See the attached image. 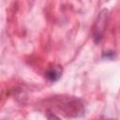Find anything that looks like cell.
I'll list each match as a JSON object with an SVG mask.
<instances>
[{
  "mask_svg": "<svg viewBox=\"0 0 120 120\" xmlns=\"http://www.w3.org/2000/svg\"><path fill=\"white\" fill-rule=\"evenodd\" d=\"M60 107L66 116L77 117L83 114V104L76 98H67L65 100L60 102Z\"/></svg>",
  "mask_w": 120,
  "mask_h": 120,
  "instance_id": "cell-1",
  "label": "cell"
},
{
  "mask_svg": "<svg viewBox=\"0 0 120 120\" xmlns=\"http://www.w3.org/2000/svg\"><path fill=\"white\" fill-rule=\"evenodd\" d=\"M107 18H108V10L103 9L98 14V17L97 19L95 28H94V31H93V37H94L93 38H94V41L96 43H99L100 40L103 38V33H104Z\"/></svg>",
  "mask_w": 120,
  "mask_h": 120,
  "instance_id": "cell-2",
  "label": "cell"
},
{
  "mask_svg": "<svg viewBox=\"0 0 120 120\" xmlns=\"http://www.w3.org/2000/svg\"><path fill=\"white\" fill-rule=\"evenodd\" d=\"M63 73V68L59 65H53L51 68H49L45 72V77L50 82H56L58 81Z\"/></svg>",
  "mask_w": 120,
  "mask_h": 120,
  "instance_id": "cell-3",
  "label": "cell"
},
{
  "mask_svg": "<svg viewBox=\"0 0 120 120\" xmlns=\"http://www.w3.org/2000/svg\"><path fill=\"white\" fill-rule=\"evenodd\" d=\"M46 116H47L48 120H61L58 116H56L54 113H52V112H48L47 114H46Z\"/></svg>",
  "mask_w": 120,
  "mask_h": 120,
  "instance_id": "cell-4",
  "label": "cell"
},
{
  "mask_svg": "<svg viewBox=\"0 0 120 120\" xmlns=\"http://www.w3.org/2000/svg\"><path fill=\"white\" fill-rule=\"evenodd\" d=\"M102 57H105V58H109V59H112L114 57V52L112 51H109V52H104V53L102 54Z\"/></svg>",
  "mask_w": 120,
  "mask_h": 120,
  "instance_id": "cell-5",
  "label": "cell"
},
{
  "mask_svg": "<svg viewBox=\"0 0 120 120\" xmlns=\"http://www.w3.org/2000/svg\"><path fill=\"white\" fill-rule=\"evenodd\" d=\"M105 120H112V119H105Z\"/></svg>",
  "mask_w": 120,
  "mask_h": 120,
  "instance_id": "cell-6",
  "label": "cell"
}]
</instances>
